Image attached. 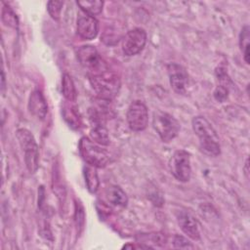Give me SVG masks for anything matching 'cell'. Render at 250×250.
<instances>
[{"label":"cell","instance_id":"cell-1","mask_svg":"<svg viewBox=\"0 0 250 250\" xmlns=\"http://www.w3.org/2000/svg\"><path fill=\"white\" fill-rule=\"evenodd\" d=\"M89 81L97 96L104 101L113 99L120 89L119 77L114 72L109 71L106 66L90 72Z\"/></svg>","mask_w":250,"mask_h":250},{"label":"cell","instance_id":"cell-2","mask_svg":"<svg viewBox=\"0 0 250 250\" xmlns=\"http://www.w3.org/2000/svg\"><path fill=\"white\" fill-rule=\"evenodd\" d=\"M191 125L199 140L201 150L209 156H218L221 153L220 139L211 123L203 116H195Z\"/></svg>","mask_w":250,"mask_h":250},{"label":"cell","instance_id":"cell-3","mask_svg":"<svg viewBox=\"0 0 250 250\" xmlns=\"http://www.w3.org/2000/svg\"><path fill=\"white\" fill-rule=\"evenodd\" d=\"M78 149L82 159L95 168H103L110 161L109 152L90 138L82 137L78 144Z\"/></svg>","mask_w":250,"mask_h":250},{"label":"cell","instance_id":"cell-4","mask_svg":"<svg viewBox=\"0 0 250 250\" xmlns=\"http://www.w3.org/2000/svg\"><path fill=\"white\" fill-rule=\"evenodd\" d=\"M16 138L24 154V162L28 172L35 173L39 167V149L34 136L29 130L20 128L16 132Z\"/></svg>","mask_w":250,"mask_h":250},{"label":"cell","instance_id":"cell-5","mask_svg":"<svg viewBox=\"0 0 250 250\" xmlns=\"http://www.w3.org/2000/svg\"><path fill=\"white\" fill-rule=\"evenodd\" d=\"M152 126L164 143H169L174 140L181 129L179 121L170 113L156 110L153 112L152 116Z\"/></svg>","mask_w":250,"mask_h":250},{"label":"cell","instance_id":"cell-6","mask_svg":"<svg viewBox=\"0 0 250 250\" xmlns=\"http://www.w3.org/2000/svg\"><path fill=\"white\" fill-rule=\"evenodd\" d=\"M171 174L180 182H188L191 177L190 154L185 149L176 150L169 160Z\"/></svg>","mask_w":250,"mask_h":250},{"label":"cell","instance_id":"cell-7","mask_svg":"<svg viewBox=\"0 0 250 250\" xmlns=\"http://www.w3.org/2000/svg\"><path fill=\"white\" fill-rule=\"evenodd\" d=\"M126 120L132 131L140 132L145 130L148 123V110L146 105L142 101L132 102L127 109Z\"/></svg>","mask_w":250,"mask_h":250},{"label":"cell","instance_id":"cell-8","mask_svg":"<svg viewBox=\"0 0 250 250\" xmlns=\"http://www.w3.org/2000/svg\"><path fill=\"white\" fill-rule=\"evenodd\" d=\"M146 43V32L141 27H136L129 30L122 40V51L128 56L139 54Z\"/></svg>","mask_w":250,"mask_h":250},{"label":"cell","instance_id":"cell-9","mask_svg":"<svg viewBox=\"0 0 250 250\" xmlns=\"http://www.w3.org/2000/svg\"><path fill=\"white\" fill-rule=\"evenodd\" d=\"M76 56L80 64L89 69L90 72L106 66L102 61L98 50L92 45H83L79 47L76 52Z\"/></svg>","mask_w":250,"mask_h":250},{"label":"cell","instance_id":"cell-10","mask_svg":"<svg viewBox=\"0 0 250 250\" xmlns=\"http://www.w3.org/2000/svg\"><path fill=\"white\" fill-rule=\"evenodd\" d=\"M167 72L171 88L177 94L185 95L188 84V74L186 68L177 62H170L167 65Z\"/></svg>","mask_w":250,"mask_h":250},{"label":"cell","instance_id":"cell-11","mask_svg":"<svg viewBox=\"0 0 250 250\" xmlns=\"http://www.w3.org/2000/svg\"><path fill=\"white\" fill-rule=\"evenodd\" d=\"M177 222L187 236L193 240L200 239V230L199 224L197 220L188 211H178L177 213Z\"/></svg>","mask_w":250,"mask_h":250},{"label":"cell","instance_id":"cell-12","mask_svg":"<svg viewBox=\"0 0 250 250\" xmlns=\"http://www.w3.org/2000/svg\"><path fill=\"white\" fill-rule=\"evenodd\" d=\"M99 32V21L95 17L84 15L77 20V33L85 40L94 39Z\"/></svg>","mask_w":250,"mask_h":250},{"label":"cell","instance_id":"cell-13","mask_svg":"<svg viewBox=\"0 0 250 250\" xmlns=\"http://www.w3.org/2000/svg\"><path fill=\"white\" fill-rule=\"evenodd\" d=\"M28 110L30 114L38 119H44L48 112V104L43 93L40 90L31 92L28 100Z\"/></svg>","mask_w":250,"mask_h":250},{"label":"cell","instance_id":"cell-14","mask_svg":"<svg viewBox=\"0 0 250 250\" xmlns=\"http://www.w3.org/2000/svg\"><path fill=\"white\" fill-rule=\"evenodd\" d=\"M105 194L107 197V200L115 205V206H119V207H125L128 203V197L127 194L125 193V191L118 186L112 185L109 186L106 190H105Z\"/></svg>","mask_w":250,"mask_h":250},{"label":"cell","instance_id":"cell-15","mask_svg":"<svg viewBox=\"0 0 250 250\" xmlns=\"http://www.w3.org/2000/svg\"><path fill=\"white\" fill-rule=\"evenodd\" d=\"M90 139L101 146L109 145V136L108 131L104 126V123H99L92 125V129L90 131Z\"/></svg>","mask_w":250,"mask_h":250},{"label":"cell","instance_id":"cell-16","mask_svg":"<svg viewBox=\"0 0 250 250\" xmlns=\"http://www.w3.org/2000/svg\"><path fill=\"white\" fill-rule=\"evenodd\" d=\"M62 111L63 118L66 121V123L69 125V127L73 129H78L81 124V121H80V117L76 107L71 105L70 104H64Z\"/></svg>","mask_w":250,"mask_h":250},{"label":"cell","instance_id":"cell-17","mask_svg":"<svg viewBox=\"0 0 250 250\" xmlns=\"http://www.w3.org/2000/svg\"><path fill=\"white\" fill-rule=\"evenodd\" d=\"M62 93L67 102H75L77 98L76 89L69 74L64 73L62 78Z\"/></svg>","mask_w":250,"mask_h":250},{"label":"cell","instance_id":"cell-18","mask_svg":"<svg viewBox=\"0 0 250 250\" xmlns=\"http://www.w3.org/2000/svg\"><path fill=\"white\" fill-rule=\"evenodd\" d=\"M84 178L88 190L91 193H95L100 186V181L98 177V173L96 168L93 166H85L84 167Z\"/></svg>","mask_w":250,"mask_h":250},{"label":"cell","instance_id":"cell-19","mask_svg":"<svg viewBox=\"0 0 250 250\" xmlns=\"http://www.w3.org/2000/svg\"><path fill=\"white\" fill-rule=\"evenodd\" d=\"M239 47L240 51L242 52L243 59L247 64L250 62V54H249V47H250V27L249 25H244L239 34Z\"/></svg>","mask_w":250,"mask_h":250},{"label":"cell","instance_id":"cell-20","mask_svg":"<svg viewBox=\"0 0 250 250\" xmlns=\"http://www.w3.org/2000/svg\"><path fill=\"white\" fill-rule=\"evenodd\" d=\"M76 4L80 7V9L89 16H96L99 15L104 6V2L100 0H85V1H77Z\"/></svg>","mask_w":250,"mask_h":250},{"label":"cell","instance_id":"cell-21","mask_svg":"<svg viewBox=\"0 0 250 250\" xmlns=\"http://www.w3.org/2000/svg\"><path fill=\"white\" fill-rule=\"evenodd\" d=\"M2 21L3 22L13 28H18L19 20L16 13L7 5H4L2 9Z\"/></svg>","mask_w":250,"mask_h":250},{"label":"cell","instance_id":"cell-22","mask_svg":"<svg viewBox=\"0 0 250 250\" xmlns=\"http://www.w3.org/2000/svg\"><path fill=\"white\" fill-rule=\"evenodd\" d=\"M63 6L62 1H49L47 4V10L52 19L58 21L61 16L62 8Z\"/></svg>","mask_w":250,"mask_h":250},{"label":"cell","instance_id":"cell-23","mask_svg":"<svg viewBox=\"0 0 250 250\" xmlns=\"http://www.w3.org/2000/svg\"><path fill=\"white\" fill-rule=\"evenodd\" d=\"M228 94H229V88L223 85H219L214 91V97L220 103H223L228 98Z\"/></svg>","mask_w":250,"mask_h":250},{"label":"cell","instance_id":"cell-24","mask_svg":"<svg viewBox=\"0 0 250 250\" xmlns=\"http://www.w3.org/2000/svg\"><path fill=\"white\" fill-rule=\"evenodd\" d=\"M174 247L176 248H193V245L184 236L176 235L173 240Z\"/></svg>","mask_w":250,"mask_h":250},{"label":"cell","instance_id":"cell-25","mask_svg":"<svg viewBox=\"0 0 250 250\" xmlns=\"http://www.w3.org/2000/svg\"><path fill=\"white\" fill-rule=\"evenodd\" d=\"M75 221H76V224H77V227L78 228H83V225H84V212H83V208L80 204H77L76 203V208H75Z\"/></svg>","mask_w":250,"mask_h":250},{"label":"cell","instance_id":"cell-26","mask_svg":"<svg viewBox=\"0 0 250 250\" xmlns=\"http://www.w3.org/2000/svg\"><path fill=\"white\" fill-rule=\"evenodd\" d=\"M248 166H249V164H248V159H246L245 164H244V167H243V170H244V174H245V176H246L247 179L249 178V169H248Z\"/></svg>","mask_w":250,"mask_h":250},{"label":"cell","instance_id":"cell-27","mask_svg":"<svg viewBox=\"0 0 250 250\" xmlns=\"http://www.w3.org/2000/svg\"><path fill=\"white\" fill-rule=\"evenodd\" d=\"M5 88V75H4V71H2V90H4Z\"/></svg>","mask_w":250,"mask_h":250}]
</instances>
